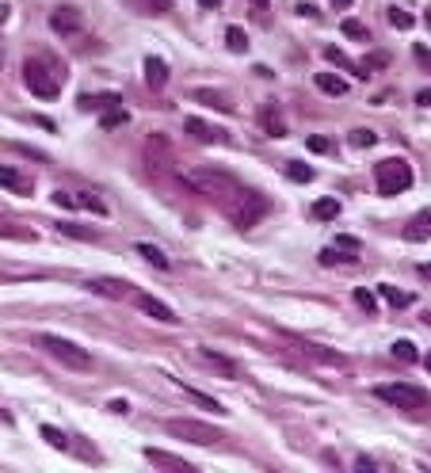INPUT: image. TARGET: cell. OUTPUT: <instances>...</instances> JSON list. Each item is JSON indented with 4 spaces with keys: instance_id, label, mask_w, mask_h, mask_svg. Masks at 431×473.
I'll return each mask as SVG.
<instances>
[{
    "instance_id": "51",
    "label": "cell",
    "mask_w": 431,
    "mask_h": 473,
    "mask_svg": "<svg viewBox=\"0 0 431 473\" xmlns=\"http://www.w3.org/2000/svg\"><path fill=\"white\" fill-rule=\"evenodd\" d=\"M199 4H202V8H218V0H199Z\"/></svg>"
},
{
    "instance_id": "29",
    "label": "cell",
    "mask_w": 431,
    "mask_h": 473,
    "mask_svg": "<svg viewBox=\"0 0 431 473\" xmlns=\"http://www.w3.org/2000/svg\"><path fill=\"white\" fill-rule=\"evenodd\" d=\"M382 290V298L389 301V306H397V309H405V306H412V294H401L397 287H378Z\"/></svg>"
},
{
    "instance_id": "4",
    "label": "cell",
    "mask_w": 431,
    "mask_h": 473,
    "mask_svg": "<svg viewBox=\"0 0 431 473\" xmlns=\"http://www.w3.org/2000/svg\"><path fill=\"white\" fill-rule=\"evenodd\" d=\"M164 428H168V435H176L183 443H195V447H218V443H226V431L210 428L202 420H168Z\"/></svg>"
},
{
    "instance_id": "54",
    "label": "cell",
    "mask_w": 431,
    "mask_h": 473,
    "mask_svg": "<svg viewBox=\"0 0 431 473\" xmlns=\"http://www.w3.org/2000/svg\"><path fill=\"white\" fill-rule=\"evenodd\" d=\"M424 321H427V325H431V309H427V313H424Z\"/></svg>"
},
{
    "instance_id": "40",
    "label": "cell",
    "mask_w": 431,
    "mask_h": 473,
    "mask_svg": "<svg viewBox=\"0 0 431 473\" xmlns=\"http://www.w3.org/2000/svg\"><path fill=\"white\" fill-rule=\"evenodd\" d=\"M309 149H313V153H329L332 141H329V138H321V134H313V138H309Z\"/></svg>"
},
{
    "instance_id": "18",
    "label": "cell",
    "mask_w": 431,
    "mask_h": 473,
    "mask_svg": "<svg viewBox=\"0 0 431 473\" xmlns=\"http://www.w3.org/2000/svg\"><path fill=\"white\" fill-rule=\"evenodd\" d=\"M145 84L157 92L168 84V61L164 58H145Z\"/></svg>"
},
{
    "instance_id": "21",
    "label": "cell",
    "mask_w": 431,
    "mask_h": 473,
    "mask_svg": "<svg viewBox=\"0 0 431 473\" xmlns=\"http://www.w3.org/2000/svg\"><path fill=\"white\" fill-rule=\"evenodd\" d=\"M324 58H329L332 65H340V69H348L351 77H367V69H363V65H355V61L348 58V54H340L336 46H324Z\"/></svg>"
},
{
    "instance_id": "24",
    "label": "cell",
    "mask_w": 431,
    "mask_h": 473,
    "mask_svg": "<svg viewBox=\"0 0 431 473\" xmlns=\"http://www.w3.org/2000/svg\"><path fill=\"white\" fill-rule=\"evenodd\" d=\"M226 46L233 54H245L248 50V35H245V27H226Z\"/></svg>"
},
{
    "instance_id": "7",
    "label": "cell",
    "mask_w": 431,
    "mask_h": 473,
    "mask_svg": "<svg viewBox=\"0 0 431 473\" xmlns=\"http://www.w3.org/2000/svg\"><path fill=\"white\" fill-rule=\"evenodd\" d=\"M142 157H145V168H149L153 176H164L168 168L176 164V149H172V141H168L164 134H149Z\"/></svg>"
},
{
    "instance_id": "10",
    "label": "cell",
    "mask_w": 431,
    "mask_h": 473,
    "mask_svg": "<svg viewBox=\"0 0 431 473\" xmlns=\"http://www.w3.org/2000/svg\"><path fill=\"white\" fill-rule=\"evenodd\" d=\"M138 306H142V313H149L153 321H161V325H180V317H176V309H168L161 298L153 294H138Z\"/></svg>"
},
{
    "instance_id": "15",
    "label": "cell",
    "mask_w": 431,
    "mask_h": 473,
    "mask_svg": "<svg viewBox=\"0 0 431 473\" xmlns=\"http://www.w3.org/2000/svg\"><path fill=\"white\" fill-rule=\"evenodd\" d=\"M256 119H260V126H264L271 138H283L286 134V122H283V115H279L275 103H264V107L256 111Z\"/></svg>"
},
{
    "instance_id": "12",
    "label": "cell",
    "mask_w": 431,
    "mask_h": 473,
    "mask_svg": "<svg viewBox=\"0 0 431 473\" xmlns=\"http://www.w3.org/2000/svg\"><path fill=\"white\" fill-rule=\"evenodd\" d=\"M145 462H153V466H161V469H176V473H191L195 469L187 458H176V454L157 450V447H145Z\"/></svg>"
},
{
    "instance_id": "11",
    "label": "cell",
    "mask_w": 431,
    "mask_h": 473,
    "mask_svg": "<svg viewBox=\"0 0 431 473\" xmlns=\"http://www.w3.org/2000/svg\"><path fill=\"white\" fill-rule=\"evenodd\" d=\"M405 236H408V241H431V206H424V210H416V214H412L408 217V222H405Z\"/></svg>"
},
{
    "instance_id": "30",
    "label": "cell",
    "mask_w": 431,
    "mask_h": 473,
    "mask_svg": "<svg viewBox=\"0 0 431 473\" xmlns=\"http://www.w3.org/2000/svg\"><path fill=\"white\" fill-rule=\"evenodd\" d=\"M123 122H130V111L119 103L115 111H107V115H103V130H115V126H123Z\"/></svg>"
},
{
    "instance_id": "34",
    "label": "cell",
    "mask_w": 431,
    "mask_h": 473,
    "mask_svg": "<svg viewBox=\"0 0 431 473\" xmlns=\"http://www.w3.org/2000/svg\"><path fill=\"white\" fill-rule=\"evenodd\" d=\"M42 439L50 443L54 450H65V447H69V439H65V435H61L58 428H50V424H46V428H42Z\"/></svg>"
},
{
    "instance_id": "28",
    "label": "cell",
    "mask_w": 431,
    "mask_h": 473,
    "mask_svg": "<svg viewBox=\"0 0 431 473\" xmlns=\"http://www.w3.org/2000/svg\"><path fill=\"white\" fill-rule=\"evenodd\" d=\"M183 393H187V401L202 405V409H206V412H226V409H221V405H218V401H214V397H206V393H199V390H187V385H183Z\"/></svg>"
},
{
    "instance_id": "53",
    "label": "cell",
    "mask_w": 431,
    "mask_h": 473,
    "mask_svg": "<svg viewBox=\"0 0 431 473\" xmlns=\"http://www.w3.org/2000/svg\"><path fill=\"white\" fill-rule=\"evenodd\" d=\"M424 366H427V371H431V355H427V359H424Z\"/></svg>"
},
{
    "instance_id": "27",
    "label": "cell",
    "mask_w": 431,
    "mask_h": 473,
    "mask_svg": "<svg viewBox=\"0 0 431 473\" xmlns=\"http://www.w3.org/2000/svg\"><path fill=\"white\" fill-rule=\"evenodd\" d=\"M286 176L294 179V184H309V179H313V168L302 164V160H290V164H286Z\"/></svg>"
},
{
    "instance_id": "16",
    "label": "cell",
    "mask_w": 431,
    "mask_h": 473,
    "mask_svg": "<svg viewBox=\"0 0 431 473\" xmlns=\"http://www.w3.org/2000/svg\"><path fill=\"white\" fill-rule=\"evenodd\" d=\"M0 187H8V191H16V195H31L35 191L31 179H27L23 172H16V168H8V164H0Z\"/></svg>"
},
{
    "instance_id": "36",
    "label": "cell",
    "mask_w": 431,
    "mask_h": 473,
    "mask_svg": "<svg viewBox=\"0 0 431 473\" xmlns=\"http://www.w3.org/2000/svg\"><path fill=\"white\" fill-rule=\"evenodd\" d=\"M355 301H359V309H367V313L374 317V309H378V298H374L367 287H363V290H355Z\"/></svg>"
},
{
    "instance_id": "9",
    "label": "cell",
    "mask_w": 431,
    "mask_h": 473,
    "mask_svg": "<svg viewBox=\"0 0 431 473\" xmlns=\"http://www.w3.org/2000/svg\"><path fill=\"white\" fill-rule=\"evenodd\" d=\"M183 134H187V138H195V141H202V145H214V141H229V130L214 126V122H206V119H199V115H187V119H183Z\"/></svg>"
},
{
    "instance_id": "41",
    "label": "cell",
    "mask_w": 431,
    "mask_h": 473,
    "mask_svg": "<svg viewBox=\"0 0 431 473\" xmlns=\"http://www.w3.org/2000/svg\"><path fill=\"white\" fill-rule=\"evenodd\" d=\"M54 203L65 206V210H73V206H77V195H69V191H54Z\"/></svg>"
},
{
    "instance_id": "31",
    "label": "cell",
    "mask_w": 431,
    "mask_h": 473,
    "mask_svg": "<svg viewBox=\"0 0 431 473\" xmlns=\"http://www.w3.org/2000/svg\"><path fill=\"white\" fill-rule=\"evenodd\" d=\"M389 23L397 27V31H412V23H416V20H412L405 8H389Z\"/></svg>"
},
{
    "instance_id": "6",
    "label": "cell",
    "mask_w": 431,
    "mask_h": 473,
    "mask_svg": "<svg viewBox=\"0 0 431 473\" xmlns=\"http://www.w3.org/2000/svg\"><path fill=\"white\" fill-rule=\"evenodd\" d=\"M267 214H271V198L256 195V191H245L237 203L229 206V217H233L237 229H252V225H256L260 217H267Z\"/></svg>"
},
{
    "instance_id": "23",
    "label": "cell",
    "mask_w": 431,
    "mask_h": 473,
    "mask_svg": "<svg viewBox=\"0 0 431 473\" xmlns=\"http://www.w3.org/2000/svg\"><path fill=\"white\" fill-rule=\"evenodd\" d=\"M336 214H340V198H317L313 203V217H321V222H332Z\"/></svg>"
},
{
    "instance_id": "26",
    "label": "cell",
    "mask_w": 431,
    "mask_h": 473,
    "mask_svg": "<svg viewBox=\"0 0 431 473\" xmlns=\"http://www.w3.org/2000/svg\"><path fill=\"white\" fill-rule=\"evenodd\" d=\"M0 236H12V241H35L31 229H23V225H16V222H4V217H0Z\"/></svg>"
},
{
    "instance_id": "25",
    "label": "cell",
    "mask_w": 431,
    "mask_h": 473,
    "mask_svg": "<svg viewBox=\"0 0 431 473\" xmlns=\"http://www.w3.org/2000/svg\"><path fill=\"white\" fill-rule=\"evenodd\" d=\"M138 252H142V256H145L149 263H153V268H161V271H168V268H172V260H168L164 252L157 249V244H138Z\"/></svg>"
},
{
    "instance_id": "37",
    "label": "cell",
    "mask_w": 431,
    "mask_h": 473,
    "mask_svg": "<svg viewBox=\"0 0 431 473\" xmlns=\"http://www.w3.org/2000/svg\"><path fill=\"white\" fill-rule=\"evenodd\" d=\"M77 206H84V210H92V214H107V206H103L96 195H77Z\"/></svg>"
},
{
    "instance_id": "19",
    "label": "cell",
    "mask_w": 431,
    "mask_h": 473,
    "mask_svg": "<svg viewBox=\"0 0 431 473\" xmlns=\"http://www.w3.org/2000/svg\"><path fill=\"white\" fill-rule=\"evenodd\" d=\"M191 100H195V103H206V107H218L221 115H233V111H237L226 96H218V92H210V88H195Z\"/></svg>"
},
{
    "instance_id": "35",
    "label": "cell",
    "mask_w": 431,
    "mask_h": 473,
    "mask_svg": "<svg viewBox=\"0 0 431 473\" xmlns=\"http://www.w3.org/2000/svg\"><path fill=\"white\" fill-rule=\"evenodd\" d=\"M374 141H378L374 130H351V145L355 149H367V145H374Z\"/></svg>"
},
{
    "instance_id": "8",
    "label": "cell",
    "mask_w": 431,
    "mask_h": 473,
    "mask_svg": "<svg viewBox=\"0 0 431 473\" xmlns=\"http://www.w3.org/2000/svg\"><path fill=\"white\" fill-rule=\"evenodd\" d=\"M23 80H27V88H31L35 92V96H39V100H58V80H54L50 77V69H46V65L42 61H23Z\"/></svg>"
},
{
    "instance_id": "42",
    "label": "cell",
    "mask_w": 431,
    "mask_h": 473,
    "mask_svg": "<svg viewBox=\"0 0 431 473\" xmlns=\"http://www.w3.org/2000/svg\"><path fill=\"white\" fill-rule=\"evenodd\" d=\"M412 54H416V61L424 65V69H431V54L424 50V46H412Z\"/></svg>"
},
{
    "instance_id": "17",
    "label": "cell",
    "mask_w": 431,
    "mask_h": 473,
    "mask_svg": "<svg viewBox=\"0 0 431 473\" xmlns=\"http://www.w3.org/2000/svg\"><path fill=\"white\" fill-rule=\"evenodd\" d=\"M88 290H96V294H103V298H126L134 287H130V282H123V279H103V275H99V279L88 282Z\"/></svg>"
},
{
    "instance_id": "13",
    "label": "cell",
    "mask_w": 431,
    "mask_h": 473,
    "mask_svg": "<svg viewBox=\"0 0 431 473\" xmlns=\"http://www.w3.org/2000/svg\"><path fill=\"white\" fill-rule=\"evenodd\" d=\"M50 27L58 35H77L80 31V12H77V8H54V12H50Z\"/></svg>"
},
{
    "instance_id": "52",
    "label": "cell",
    "mask_w": 431,
    "mask_h": 473,
    "mask_svg": "<svg viewBox=\"0 0 431 473\" xmlns=\"http://www.w3.org/2000/svg\"><path fill=\"white\" fill-rule=\"evenodd\" d=\"M252 4H256V8H267V0H252Z\"/></svg>"
},
{
    "instance_id": "2",
    "label": "cell",
    "mask_w": 431,
    "mask_h": 473,
    "mask_svg": "<svg viewBox=\"0 0 431 473\" xmlns=\"http://www.w3.org/2000/svg\"><path fill=\"white\" fill-rule=\"evenodd\" d=\"M374 184H378V195H386V198L408 191V187H412V168H408V160L386 157L378 168H374Z\"/></svg>"
},
{
    "instance_id": "46",
    "label": "cell",
    "mask_w": 431,
    "mask_h": 473,
    "mask_svg": "<svg viewBox=\"0 0 431 473\" xmlns=\"http://www.w3.org/2000/svg\"><path fill=\"white\" fill-rule=\"evenodd\" d=\"M355 469H374V462L367 458V454H363V458H355Z\"/></svg>"
},
{
    "instance_id": "32",
    "label": "cell",
    "mask_w": 431,
    "mask_h": 473,
    "mask_svg": "<svg viewBox=\"0 0 431 473\" xmlns=\"http://www.w3.org/2000/svg\"><path fill=\"white\" fill-rule=\"evenodd\" d=\"M393 355H397L401 363H416V359H420V355H416V347H412L408 340H397V344H393Z\"/></svg>"
},
{
    "instance_id": "50",
    "label": "cell",
    "mask_w": 431,
    "mask_h": 473,
    "mask_svg": "<svg viewBox=\"0 0 431 473\" xmlns=\"http://www.w3.org/2000/svg\"><path fill=\"white\" fill-rule=\"evenodd\" d=\"M420 275H424V279H431V263H424V268H420Z\"/></svg>"
},
{
    "instance_id": "20",
    "label": "cell",
    "mask_w": 431,
    "mask_h": 473,
    "mask_svg": "<svg viewBox=\"0 0 431 473\" xmlns=\"http://www.w3.org/2000/svg\"><path fill=\"white\" fill-rule=\"evenodd\" d=\"M317 88L324 92V96H348V80H340L336 73H317Z\"/></svg>"
},
{
    "instance_id": "45",
    "label": "cell",
    "mask_w": 431,
    "mask_h": 473,
    "mask_svg": "<svg viewBox=\"0 0 431 473\" xmlns=\"http://www.w3.org/2000/svg\"><path fill=\"white\" fill-rule=\"evenodd\" d=\"M298 16H309V20H317V8H313V4H298Z\"/></svg>"
},
{
    "instance_id": "1",
    "label": "cell",
    "mask_w": 431,
    "mask_h": 473,
    "mask_svg": "<svg viewBox=\"0 0 431 473\" xmlns=\"http://www.w3.org/2000/svg\"><path fill=\"white\" fill-rule=\"evenodd\" d=\"M183 187L202 198H210V203H221L229 210L233 203H237L241 195H245V187L237 184L229 172H221V168H210V164H199V168H183Z\"/></svg>"
},
{
    "instance_id": "39",
    "label": "cell",
    "mask_w": 431,
    "mask_h": 473,
    "mask_svg": "<svg viewBox=\"0 0 431 473\" xmlns=\"http://www.w3.org/2000/svg\"><path fill=\"white\" fill-rule=\"evenodd\" d=\"M340 260L355 263V256H340V252H336V249H324V252H321V263H324V268H332V263H340Z\"/></svg>"
},
{
    "instance_id": "48",
    "label": "cell",
    "mask_w": 431,
    "mask_h": 473,
    "mask_svg": "<svg viewBox=\"0 0 431 473\" xmlns=\"http://www.w3.org/2000/svg\"><path fill=\"white\" fill-rule=\"evenodd\" d=\"M8 23V4H0V27Z\"/></svg>"
},
{
    "instance_id": "38",
    "label": "cell",
    "mask_w": 431,
    "mask_h": 473,
    "mask_svg": "<svg viewBox=\"0 0 431 473\" xmlns=\"http://www.w3.org/2000/svg\"><path fill=\"white\" fill-rule=\"evenodd\" d=\"M336 249H340V252H348V256H359V249H363V244H359V236H348V233H344L340 241H336Z\"/></svg>"
},
{
    "instance_id": "3",
    "label": "cell",
    "mask_w": 431,
    "mask_h": 473,
    "mask_svg": "<svg viewBox=\"0 0 431 473\" xmlns=\"http://www.w3.org/2000/svg\"><path fill=\"white\" fill-rule=\"evenodd\" d=\"M35 344H39L42 352H50L58 363H65L69 371H92V355L84 352V347H77L73 340H61V336L42 333V336H35Z\"/></svg>"
},
{
    "instance_id": "5",
    "label": "cell",
    "mask_w": 431,
    "mask_h": 473,
    "mask_svg": "<svg viewBox=\"0 0 431 473\" xmlns=\"http://www.w3.org/2000/svg\"><path fill=\"white\" fill-rule=\"evenodd\" d=\"M378 397L389 405H397L401 412H420L431 405L427 390H420V385H408V382H389V385H378Z\"/></svg>"
},
{
    "instance_id": "33",
    "label": "cell",
    "mask_w": 431,
    "mask_h": 473,
    "mask_svg": "<svg viewBox=\"0 0 431 473\" xmlns=\"http://www.w3.org/2000/svg\"><path fill=\"white\" fill-rule=\"evenodd\" d=\"M344 35H348V39H359V42H367V39H370V31H367V27H363L359 20H344Z\"/></svg>"
},
{
    "instance_id": "44",
    "label": "cell",
    "mask_w": 431,
    "mask_h": 473,
    "mask_svg": "<svg viewBox=\"0 0 431 473\" xmlns=\"http://www.w3.org/2000/svg\"><path fill=\"white\" fill-rule=\"evenodd\" d=\"M416 103H420V107H431V88H420L416 92Z\"/></svg>"
},
{
    "instance_id": "47",
    "label": "cell",
    "mask_w": 431,
    "mask_h": 473,
    "mask_svg": "<svg viewBox=\"0 0 431 473\" xmlns=\"http://www.w3.org/2000/svg\"><path fill=\"white\" fill-rule=\"evenodd\" d=\"M111 412H119V416H123V412H130V405H126V401H111Z\"/></svg>"
},
{
    "instance_id": "14",
    "label": "cell",
    "mask_w": 431,
    "mask_h": 473,
    "mask_svg": "<svg viewBox=\"0 0 431 473\" xmlns=\"http://www.w3.org/2000/svg\"><path fill=\"white\" fill-rule=\"evenodd\" d=\"M199 363L202 366H210V371H218V374H226V378H237V363L233 359H226V355H218V352H210V347H199Z\"/></svg>"
},
{
    "instance_id": "43",
    "label": "cell",
    "mask_w": 431,
    "mask_h": 473,
    "mask_svg": "<svg viewBox=\"0 0 431 473\" xmlns=\"http://www.w3.org/2000/svg\"><path fill=\"white\" fill-rule=\"evenodd\" d=\"M61 233H69V236H80V241H92V233H84L80 225H61Z\"/></svg>"
},
{
    "instance_id": "49",
    "label": "cell",
    "mask_w": 431,
    "mask_h": 473,
    "mask_svg": "<svg viewBox=\"0 0 431 473\" xmlns=\"http://www.w3.org/2000/svg\"><path fill=\"white\" fill-rule=\"evenodd\" d=\"M332 4H336V8H351L355 0H332Z\"/></svg>"
},
{
    "instance_id": "22",
    "label": "cell",
    "mask_w": 431,
    "mask_h": 473,
    "mask_svg": "<svg viewBox=\"0 0 431 473\" xmlns=\"http://www.w3.org/2000/svg\"><path fill=\"white\" fill-rule=\"evenodd\" d=\"M123 103V96L119 92H99V96H80V107L88 111H99V107H119Z\"/></svg>"
}]
</instances>
